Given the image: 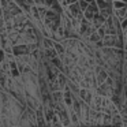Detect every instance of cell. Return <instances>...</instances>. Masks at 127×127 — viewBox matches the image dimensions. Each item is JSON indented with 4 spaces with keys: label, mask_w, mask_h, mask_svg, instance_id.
<instances>
[{
    "label": "cell",
    "mask_w": 127,
    "mask_h": 127,
    "mask_svg": "<svg viewBox=\"0 0 127 127\" xmlns=\"http://www.w3.org/2000/svg\"><path fill=\"white\" fill-rule=\"evenodd\" d=\"M12 21H14V25L15 26H22L23 23L28 21V14L21 10V11H18L17 14L12 15Z\"/></svg>",
    "instance_id": "1"
},
{
    "label": "cell",
    "mask_w": 127,
    "mask_h": 127,
    "mask_svg": "<svg viewBox=\"0 0 127 127\" xmlns=\"http://www.w3.org/2000/svg\"><path fill=\"white\" fill-rule=\"evenodd\" d=\"M116 38H118V34H105L101 38L102 47H115Z\"/></svg>",
    "instance_id": "2"
},
{
    "label": "cell",
    "mask_w": 127,
    "mask_h": 127,
    "mask_svg": "<svg viewBox=\"0 0 127 127\" xmlns=\"http://www.w3.org/2000/svg\"><path fill=\"white\" fill-rule=\"evenodd\" d=\"M105 22V18L102 17L100 12H94L93 14V19H92V23H93L96 28H100V26H102Z\"/></svg>",
    "instance_id": "3"
},
{
    "label": "cell",
    "mask_w": 127,
    "mask_h": 127,
    "mask_svg": "<svg viewBox=\"0 0 127 127\" xmlns=\"http://www.w3.org/2000/svg\"><path fill=\"white\" fill-rule=\"evenodd\" d=\"M53 49L56 51V53H58V56H63L64 53H66V48L63 47V44L59 41H53Z\"/></svg>",
    "instance_id": "4"
},
{
    "label": "cell",
    "mask_w": 127,
    "mask_h": 127,
    "mask_svg": "<svg viewBox=\"0 0 127 127\" xmlns=\"http://www.w3.org/2000/svg\"><path fill=\"white\" fill-rule=\"evenodd\" d=\"M111 7H112V10H119L123 8V7H127V3H124L122 0H113V1H111Z\"/></svg>",
    "instance_id": "5"
},
{
    "label": "cell",
    "mask_w": 127,
    "mask_h": 127,
    "mask_svg": "<svg viewBox=\"0 0 127 127\" xmlns=\"http://www.w3.org/2000/svg\"><path fill=\"white\" fill-rule=\"evenodd\" d=\"M78 4H79V8L82 10V11H85L89 6V1H86V0H78Z\"/></svg>",
    "instance_id": "6"
},
{
    "label": "cell",
    "mask_w": 127,
    "mask_h": 127,
    "mask_svg": "<svg viewBox=\"0 0 127 127\" xmlns=\"http://www.w3.org/2000/svg\"><path fill=\"white\" fill-rule=\"evenodd\" d=\"M86 1H89V3H90V1H92V0H86Z\"/></svg>",
    "instance_id": "7"
}]
</instances>
